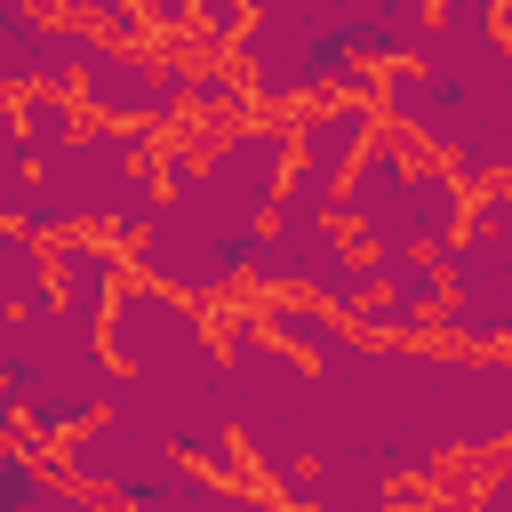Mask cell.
<instances>
[{"mask_svg":"<svg viewBox=\"0 0 512 512\" xmlns=\"http://www.w3.org/2000/svg\"><path fill=\"white\" fill-rule=\"evenodd\" d=\"M256 240H264V224H240L208 192H184V200H160V216L128 240V272H144V280H160L192 304H216V296L240 288Z\"/></svg>","mask_w":512,"mask_h":512,"instance_id":"obj_1","label":"cell"},{"mask_svg":"<svg viewBox=\"0 0 512 512\" xmlns=\"http://www.w3.org/2000/svg\"><path fill=\"white\" fill-rule=\"evenodd\" d=\"M288 160H296L288 112H272V120H232V128H216V144L200 152V192H208L224 216L264 224V216H272V192H280V176H288Z\"/></svg>","mask_w":512,"mask_h":512,"instance_id":"obj_2","label":"cell"},{"mask_svg":"<svg viewBox=\"0 0 512 512\" xmlns=\"http://www.w3.org/2000/svg\"><path fill=\"white\" fill-rule=\"evenodd\" d=\"M96 336H104V360H112V368H160V360H176L184 344H200L208 320H200L192 296H176V288H160V280H144V272H120V288L104 296Z\"/></svg>","mask_w":512,"mask_h":512,"instance_id":"obj_3","label":"cell"},{"mask_svg":"<svg viewBox=\"0 0 512 512\" xmlns=\"http://www.w3.org/2000/svg\"><path fill=\"white\" fill-rule=\"evenodd\" d=\"M224 56L248 72V96H256L264 112H296V104H312V80H304V24L272 16V8H248V24L232 32Z\"/></svg>","mask_w":512,"mask_h":512,"instance_id":"obj_4","label":"cell"},{"mask_svg":"<svg viewBox=\"0 0 512 512\" xmlns=\"http://www.w3.org/2000/svg\"><path fill=\"white\" fill-rule=\"evenodd\" d=\"M120 272H128V248L104 232V224H72V232H56L48 240V296H56V312L64 320H104V296L120 288Z\"/></svg>","mask_w":512,"mask_h":512,"instance_id":"obj_5","label":"cell"},{"mask_svg":"<svg viewBox=\"0 0 512 512\" xmlns=\"http://www.w3.org/2000/svg\"><path fill=\"white\" fill-rule=\"evenodd\" d=\"M368 128H376V104H368V96H312V104H296V112H288L296 168H312V176L336 192V176L352 168V152L368 144Z\"/></svg>","mask_w":512,"mask_h":512,"instance_id":"obj_6","label":"cell"},{"mask_svg":"<svg viewBox=\"0 0 512 512\" xmlns=\"http://www.w3.org/2000/svg\"><path fill=\"white\" fill-rule=\"evenodd\" d=\"M72 104H80L88 120H152V48L104 40V48L72 72Z\"/></svg>","mask_w":512,"mask_h":512,"instance_id":"obj_7","label":"cell"},{"mask_svg":"<svg viewBox=\"0 0 512 512\" xmlns=\"http://www.w3.org/2000/svg\"><path fill=\"white\" fill-rule=\"evenodd\" d=\"M336 40L368 64H408L424 24H432V0H336Z\"/></svg>","mask_w":512,"mask_h":512,"instance_id":"obj_8","label":"cell"},{"mask_svg":"<svg viewBox=\"0 0 512 512\" xmlns=\"http://www.w3.org/2000/svg\"><path fill=\"white\" fill-rule=\"evenodd\" d=\"M256 328L272 336V344H288L296 360H336L344 344H352V328H344V312H328L320 296H304V288H264L256 296Z\"/></svg>","mask_w":512,"mask_h":512,"instance_id":"obj_9","label":"cell"},{"mask_svg":"<svg viewBox=\"0 0 512 512\" xmlns=\"http://www.w3.org/2000/svg\"><path fill=\"white\" fill-rule=\"evenodd\" d=\"M400 216H408V240H416V248L456 240V224H464V184L448 176V160H432V152H416V160H408Z\"/></svg>","mask_w":512,"mask_h":512,"instance_id":"obj_10","label":"cell"},{"mask_svg":"<svg viewBox=\"0 0 512 512\" xmlns=\"http://www.w3.org/2000/svg\"><path fill=\"white\" fill-rule=\"evenodd\" d=\"M440 160H448V176H456L464 192L504 184V168H512V104H480V112L456 128V144H448Z\"/></svg>","mask_w":512,"mask_h":512,"instance_id":"obj_11","label":"cell"},{"mask_svg":"<svg viewBox=\"0 0 512 512\" xmlns=\"http://www.w3.org/2000/svg\"><path fill=\"white\" fill-rule=\"evenodd\" d=\"M8 104H16V136H24L32 168H48V160H56V152L80 136V120H88V112L72 104V88H48V80H24Z\"/></svg>","mask_w":512,"mask_h":512,"instance_id":"obj_12","label":"cell"},{"mask_svg":"<svg viewBox=\"0 0 512 512\" xmlns=\"http://www.w3.org/2000/svg\"><path fill=\"white\" fill-rule=\"evenodd\" d=\"M432 256H440L448 296H512V240H496V232H456V240H440Z\"/></svg>","mask_w":512,"mask_h":512,"instance_id":"obj_13","label":"cell"},{"mask_svg":"<svg viewBox=\"0 0 512 512\" xmlns=\"http://www.w3.org/2000/svg\"><path fill=\"white\" fill-rule=\"evenodd\" d=\"M184 112H192V120H216V128L248 120V112H256L248 72H240L232 56H192V64H184Z\"/></svg>","mask_w":512,"mask_h":512,"instance_id":"obj_14","label":"cell"},{"mask_svg":"<svg viewBox=\"0 0 512 512\" xmlns=\"http://www.w3.org/2000/svg\"><path fill=\"white\" fill-rule=\"evenodd\" d=\"M432 336L464 344V352H504L512 336V296H440L432 304Z\"/></svg>","mask_w":512,"mask_h":512,"instance_id":"obj_15","label":"cell"},{"mask_svg":"<svg viewBox=\"0 0 512 512\" xmlns=\"http://www.w3.org/2000/svg\"><path fill=\"white\" fill-rule=\"evenodd\" d=\"M32 304H56L48 296V240H32L24 224L0 216V312H32Z\"/></svg>","mask_w":512,"mask_h":512,"instance_id":"obj_16","label":"cell"},{"mask_svg":"<svg viewBox=\"0 0 512 512\" xmlns=\"http://www.w3.org/2000/svg\"><path fill=\"white\" fill-rule=\"evenodd\" d=\"M152 216H160V176H152V160H144V168H128V176L112 184V200H104V232L128 248Z\"/></svg>","mask_w":512,"mask_h":512,"instance_id":"obj_17","label":"cell"},{"mask_svg":"<svg viewBox=\"0 0 512 512\" xmlns=\"http://www.w3.org/2000/svg\"><path fill=\"white\" fill-rule=\"evenodd\" d=\"M344 328H352V336H432V312L400 304L392 288H368V296L344 312Z\"/></svg>","mask_w":512,"mask_h":512,"instance_id":"obj_18","label":"cell"},{"mask_svg":"<svg viewBox=\"0 0 512 512\" xmlns=\"http://www.w3.org/2000/svg\"><path fill=\"white\" fill-rule=\"evenodd\" d=\"M24 176H32V160H24V144H8V152H0V216H16Z\"/></svg>","mask_w":512,"mask_h":512,"instance_id":"obj_19","label":"cell"},{"mask_svg":"<svg viewBox=\"0 0 512 512\" xmlns=\"http://www.w3.org/2000/svg\"><path fill=\"white\" fill-rule=\"evenodd\" d=\"M432 16H440V24H496L504 0H432Z\"/></svg>","mask_w":512,"mask_h":512,"instance_id":"obj_20","label":"cell"},{"mask_svg":"<svg viewBox=\"0 0 512 512\" xmlns=\"http://www.w3.org/2000/svg\"><path fill=\"white\" fill-rule=\"evenodd\" d=\"M136 8H144V24H152V32H168V40H176V32H184V16H192V0H136Z\"/></svg>","mask_w":512,"mask_h":512,"instance_id":"obj_21","label":"cell"},{"mask_svg":"<svg viewBox=\"0 0 512 512\" xmlns=\"http://www.w3.org/2000/svg\"><path fill=\"white\" fill-rule=\"evenodd\" d=\"M16 424H24V408H16V384L0 376V440H16Z\"/></svg>","mask_w":512,"mask_h":512,"instance_id":"obj_22","label":"cell"},{"mask_svg":"<svg viewBox=\"0 0 512 512\" xmlns=\"http://www.w3.org/2000/svg\"><path fill=\"white\" fill-rule=\"evenodd\" d=\"M8 144H24V136H16V104H8V88H0V152H8ZM24 160H32V152H24Z\"/></svg>","mask_w":512,"mask_h":512,"instance_id":"obj_23","label":"cell"}]
</instances>
